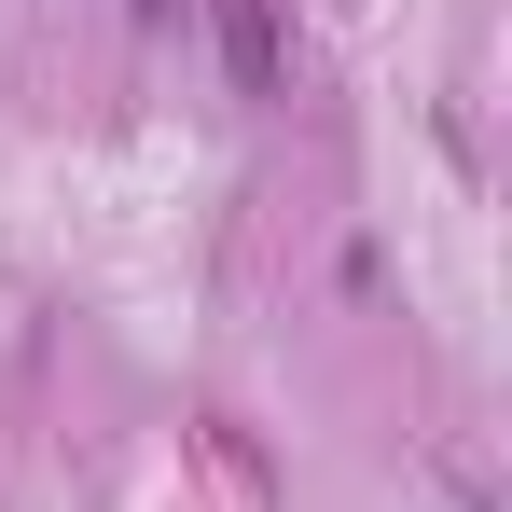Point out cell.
Masks as SVG:
<instances>
[{
  "label": "cell",
  "instance_id": "obj_1",
  "mask_svg": "<svg viewBox=\"0 0 512 512\" xmlns=\"http://www.w3.org/2000/svg\"><path fill=\"white\" fill-rule=\"evenodd\" d=\"M208 14H222V70H236V97H277V84H291L277 0H208Z\"/></svg>",
  "mask_w": 512,
  "mask_h": 512
}]
</instances>
